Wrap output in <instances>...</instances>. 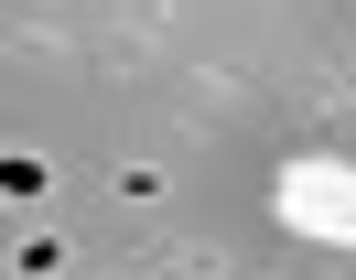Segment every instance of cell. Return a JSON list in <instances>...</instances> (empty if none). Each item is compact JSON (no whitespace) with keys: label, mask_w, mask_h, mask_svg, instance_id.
<instances>
[{"label":"cell","mask_w":356,"mask_h":280,"mask_svg":"<svg viewBox=\"0 0 356 280\" xmlns=\"http://www.w3.org/2000/svg\"><path fill=\"white\" fill-rule=\"evenodd\" d=\"M11 258H22V280H54V270H65V237H54V227H33Z\"/></svg>","instance_id":"obj_1"},{"label":"cell","mask_w":356,"mask_h":280,"mask_svg":"<svg viewBox=\"0 0 356 280\" xmlns=\"http://www.w3.org/2000/svg\"><path fill=\"white\" fill-rule=\"evenodd\" d=\"M0 183H11V205H33V194H44V162H33V151H11V162H0Z\"/></svg>","instance_id":"obj_2"}]
</instances>
